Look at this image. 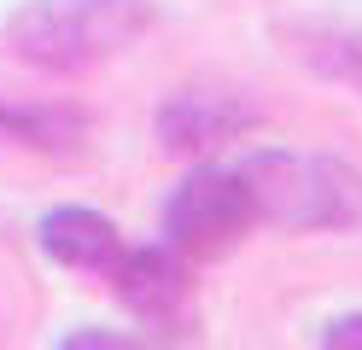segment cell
Returning a JSON list of instances; mask_svg holds the SVG:
<instances>
[{
    "mask_svg": "<svg viewBox=\"0 0 362 350\" xmlns=\"http://www.w3.org/2000/svg\"><path fill=\"white\" fill-rule=\"evenodd\" d=\"M146 0H24L6 23V41L30 70L76 76L117 59L129 41L146 35Z\"/></svg>",
    "mask_w": 362,
    "mask_h": 350,
    "instance_id": "1",
    "label": "cell"
},
{
    "mask_svg": "<svg viewBox=\"0 0 362 350\" xmlns=\"http://www.w3.org/2000/svg\"><path fill=\"white\" fill-rule=\"evenodd\" d=\"M234 170L252 187L257 222L286 233L362 222V175L327 152H245Z\"/></svg>",
    "mask_w": 362,
    "mask_h": 350,
    "instance_id": "2",
    "label": "cell"
},
{
    "mask_svg": "<svg viewBox=\"0 0 362 350\" xmlns=\"http://www.w3.org/2000/svg\"><path fill=\"white\" fill-rule=\"evenodd\" d=\"M252 228H257L252 187L240 170H216V163H199L164 204V245L181 251L187 263H211V257L234 251Z\"/></svg>",
    "mask_w": 362,
    "mask_h": 350,
    "instance_id": "3",
    "label": "cell"
},
{
    "mask_svg": "<svg viewBox=\"0 0 362 350\" xmlns=\"http://www.w3.org/2000/svg\"><path fill=\"white\" fill-rule=\"evenodd\" d=\"M263 129V105L245 88H175L158 105V146L170 158H216Z\"/></svg>",
    "mask_w": 362,
    "mask_h": 350,
    "instance_id": "4",
    "label": "cell"
},
{
    "mask_svg": "<svg viewBox=\"0 0 362 350\" xmlns=\"http://www.w3.org/2000/svg\"><path fill=\"white\" fill-rule=\"evenodd\" d=\"M117 298L129 303L146 327H164L175 333L181 315H187V298H193V263L170 245H123L117 269L105 274Z\"/></svg>",
    "mask_w": 362,
    "mask_h": 350,
    "instance_id": "5",
    "label": "cell"
},
{
    "mask_svg": "<svg viewBox=\"0 0 362 350\" xmlns=\"http://www.w3.org/2000/svg\"><path fill=\"white\" fill-rule=\"evenodd\" d=\"M41 251L64 269H82V274H111L123 257V233L111 216L88 204H59L41 216Z\"/></svg>",
    "mask_w": 362,
    "mask_h": 350,
    "instance_id": "6",
    "label": "cell"
},
{
    "mask_svg": "<svg viewBox=\"0 0 362 350\" xmlns=\"http://www.w3.org/2000/svg\"><path fill=\"white\" fill-rule=\"evenodd\" d=\"M0 134L18 140V146H35V152H82L88 117L71 111V105H18V100H6L0 105Z\"/></svg>",
    "mask_w": 362,
    "mask_h": 350,
    "instance_id": "7",
    "label": "cell"
},
{
    "mask_svg": "<svg viewBox=\"0 0 362 350\" xmlns=\"http://www.w3.org/2000/svg\"><path fill=\"white\" fill-rule=\"evenodd\" d=\"M59 350H141L129 333H111V327H76V333H64Z\"/></svg>",
    "mask_w": 362,
    "mask_h": 350,
    "instance_id": "8",
    "label": "cell"
},
{
    "mask_svg": "<svg viewBox=\"0 0 362 350\" xmlns=\"http://www.w3.org/2000/svg\"><path fill=\"white\" fill-rule=\"evenodd\" d=\"M322 350H362V310L333 315V321H327V333H322Z\"/></svg>",
    "mask_w": 362,
    "mask_h": 350,
    "instance_id": "9",
    "label": "cell"
}]
</instances>
